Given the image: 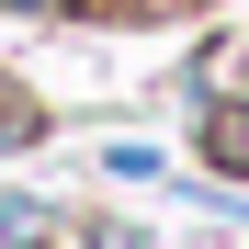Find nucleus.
Wrapping results in <instances>:
<instances>
[{
	"mask_svg": "<svg viewBox=\"0 0 249 249\" xmlns=\"http://www.w3.org/2000/svg\"><path fill=\"white\" fill-rule=\"evenodd\" d=\"M12 12H46V0H12Z\"/></svg>",
	"mask_w": 249,
	"mask_h": 249,
	"instance_id": "nucleus-1",
	"label": "nucleus"
}]
</instances>
